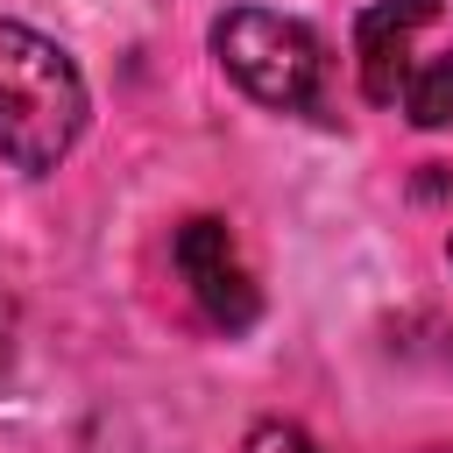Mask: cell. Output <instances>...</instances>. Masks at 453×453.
<instances>
[{"label": "cell", "instance_id": "obj_1", "mask_svg": "<svg viewBox=\"0 0 453 453\" xmlns=\"http://www.w3.org/2000/svg\"><path fill=\"white\" fill-rule=\"evenodd\" d=\"M92 120L85 71L42 28L0 14V163L21 177H50Z\"/></svg>", "mask_w": 453, "mask_h": 453}, {"label": "cell", "instance_id": "obj_2", "mask_svg": "<svg viewBox=\"0 0 453 453\" xmlns=\"http://www.w3.org/2000/svg\"><path fill=\"white\" fill-rule=\"evenodd\" d=\"M219 71L262 99L269 113H304V120H333V50L304 14H276V7H226L205 28Z\"/></svg>", "mask_w": 453, "mask_h": 453}, {"label": "cell", "instance_id": "obj_3", "mask_svg": "<svg viewBox=\"0 0 453 453\" xmlns=\"http://www.w3.org/2000/svg\"><path fill=\"white\" fill-rule=\"evenodd\" d=\"M170 262H177V276H184V290H191V304H198L205 326H219V333H248V326L262 319L255 269L241 262V241H234L226 219L191 212V219L170 234Z\"/></svg>", "mask_w": 453, "mask_h": 453}, {"label": "cell", "instance_id": "obj_4", "mask_svg": "<svg viewBox=\"0 0 453 453\" xmlns=\"http://www.w3.org/2000/svg\"><path fill=\"white\" fill-rule=\"evenodd\" d=\"M439 21V0H375L354 21V71L368 106H396L411 64H418V28Z\"/></svg>", "mask_w": 453, "mask_h": 453}, {"label": "cell", "instance_id": "obj_5", "mask_svg": "<svg viewBox=\"0 0 453 453\" xmlns=\"http://www.w3.org/2000/svg\"><path fill=\"white\" fill-rule=\"evenodd\" d=\"M396 106H403V120H411V127H425V134H432V127H453V42L411 64V78H403Z\"/></svg>", "mask_w": 453, "mask_h": 453}, {"label": "cell", "instance_id": "obj_6", "mask_svg": "<svg viewBox=\"0 0 453 453\" xmlns=\"http://www.w3.org/2000/svg\"><path fill=\"white\" fill-rule=\"evenodd\" d=\"M241 453H319V446H311V432L290 425V418H255V425L241 432Z\"/></svg>", "mask_w": 453, "mask_h": 453}, {"label": "cell", "instance_id": "obj_7", "mask_svg": "<svg viewBox=\"0 0 453 453\" xmlns=\"http://www.w3.org/2000/svg\"><path fill=\"white\" fill-rule=\"evenodd\" d=\"M14 354H21V311H14V297L0 290V389H7V375H14Z\"/></svg>", "mask_w": 453, "mask_h": 453}, {"label": "cell", "instance_id": "obj_8", "mask_svg": "<svg viewBox=\"0 0 453 453\" xmlns=\"http://www.w3.org/2000/svg\"><path fill=\"white\" fill-rule=\"evenodd\" d=\"M446 262H453V234H446Z\"/></svg>", "mask_w": 453, "mask_h": 453}]
</instances>
